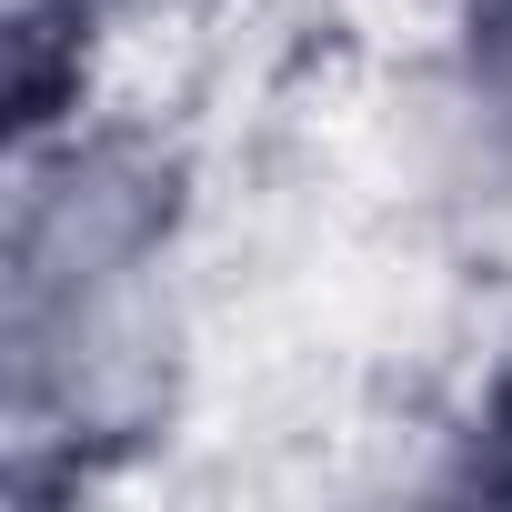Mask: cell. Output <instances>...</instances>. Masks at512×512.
Returning a JSON list of instances; mask_svg holds the SVG:
<instances>
[{"label": "cell", "mask_w": 512, "mask_h": 512, "mask_svg": "<svg viewBox=\"0 0 512 512\" xmlns=\"http://www.w3.org/2000/svg\"><path fill=\"white\" fill-rule=\"evenodd\" d=\"M191 161L141 131L71 111L21 141L0 211V412L11 482L81 492L171 432L191 382Z\"/></svg>", "instance_id": "6da1fadb"}, {"label": "cell", "mask_w": 512, "mask_h": 512, "mask_svg": "<svg viewBox=\"0 0 512 512\" xmlns=\"http://www.w3.org/2000/svg\"><path fill=\"white\" fill-rule=\"evenodd\" d=\"M452 442V462H442V482L452 492H482V502H512V362L462 402V422L442 432Z\"/></svg>", "instance_id": "7a4b0ae2"}]
</instances>
